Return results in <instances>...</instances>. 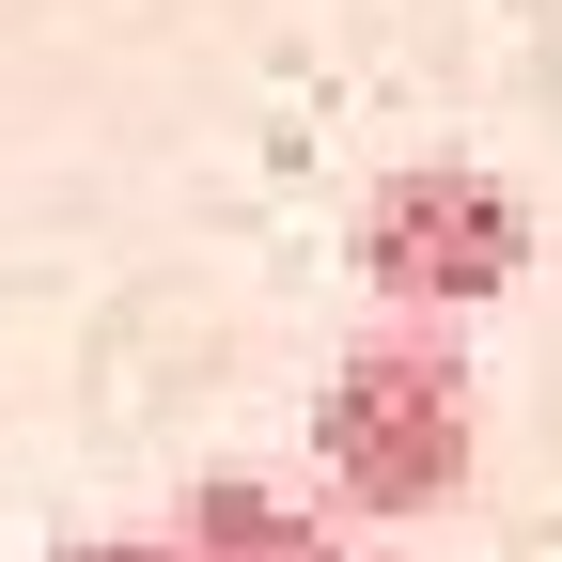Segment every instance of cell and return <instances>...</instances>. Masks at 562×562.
I'll return each mask as SVG.
<instances>
[{
  "mask_svg": "<svg viewBox=\"0 0 562 562\" xmlns=\"http://www.w3.org/2000/svg\"><path fill=\"white\" fill-rule=\"evenodd\" d=\"M469 438H484V375H469V344L453 328H360L344 360L313 375V501L328 516H438L453 484H469Z\"/></svg>",
  "mask_w": 562,
  "mask_h": 562,
  "instance_id": "obj_1",
  "label": "cell"
},
{
  "mask_svg": "<svg viewBox=\"0 0 562 562\" xmlns=\"http://www.w3.org/2000/svg\"><path fill=\"white\" fill-rule=\"evenodd\" d=\"M344 266L375 281L391 313H484L501 281H531V203L501 172H469V157H406L360 188V220H344Z\"/></svg>",
  "mask_w": 562,
  "mask_h": 562,
  "instance_id": "obj_2",
  "label": "cell"
},
{
  "mask_svg": "<svg viewBox=\"0 0 562 562\" xmlns=\"http://www.w3.org/2000/svg\"><path fill=\"white\" fill-rule=\"evenodd\" d=\"M172 547L188 562H360L328 501H297V484H266V469H188Z\"/></svg>",
  "mask_w": 562,
  "mask_h": 562,
  "instance_id": "obj_3",
  "label": "cell"
},
{
  "mask_svg": "<svg viewBox=\"0 0 562 562\" xmlns=\"http://www.w3.org/2000/svg\"><path fill=\"white\" fill-rule=\"evenodd\" d=\"M47 562H188V547H172V516H157V531H63Z\"/></svg>",
  "mask_w": 562,
  "mask_h": 562,
  "instance_id": "obj_4",
  "label": "cell"
}]
</instances>
